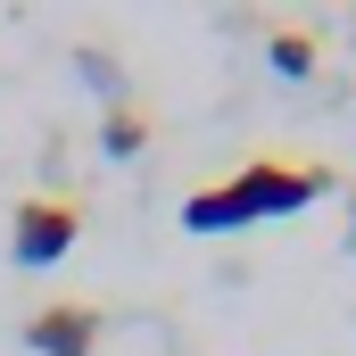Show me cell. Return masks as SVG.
Segmentation results:
<instances>
[{"instance_id":"6da1fadb","label":"cell","mask_w":356,"mask_h":356,"mask_svg":"<svg viewBox=\"0 0 356 356\" xmlns=\"http://www.w3.org/2000/svg\"><path fill=\"white\" fill-rule=\"evenodd\" d=\"M332 166H290V158H249L241 175L224 182H199L191 199H182V232H241V224H273V216H298V207H315L323 191H332Z\"/></svg>"},{"instance_id":"7a4b0ae2","label":"cell","mask_w":356,"mask_h":356,"mask_svg":"<svg viewBox=\"0 0 356 356\" xmlns=\"http://www.w3.org/2000/svg\"><path fill=\"white\" fill-rule=\"evenodd\" d=\"M75 232H83V207H75L67 191H33V199L8 207V257H17L25 273L58 266V257L75 249Z\"/></svg>"},{"instance_id":"3957f363","label":"cell","mask_w":356,"mask_h":356,"mask_svg":"<svg viewBox=\"0 0 356 356\" xmlns=\"http://www.w3.org/2000/svg\"><path fill=\"white\" fill-rule=\"evenodd\" d=\"M25 348L33 356H91L99 348V307L91 298H50L25 315Z\"/></svg>"},{"instance_id":"277c9868","label":"cell","mask_w":356,"mask_h":356,"mask_svg":"<svg viewBox=\"0 0 356 356\" xmlns=\"http://www.w3.org/2000/svg\"><path fill=\"white\" fill-rule=\"evenodd\" d=\"M99 149H108V158H141V149H149V108L116 99V108L99 116Z\"/></svg>"},{"instance_id":"5b68a950","label":"cell","mask_w":356,"mask_h":356,"mask_svg":"<svg viewBox=\"0 0 356 356\" xmlns=\"http://www.w3.org/2000/svg\"><path fill=\"white\" fill-rule=\"evenodd\" d=\"M266 58H273V67H282V75H290V83H307L323 50H315V33H290V25H282V33H273V42H266Z\"/></svg>"},{"instance_id":"8992f818","label":"cell","mask_w":356,"mask_h":356,"mask_svg":"<svg viewBox=\"0 0 356 356\" xmlns=\"http://www.w3.org/2000/svg\"><path fill=\"white\" fill-rule=\"evenodd\" d=\"M348 257H356V191H348Z\"/></svg>"}]
</instances>
